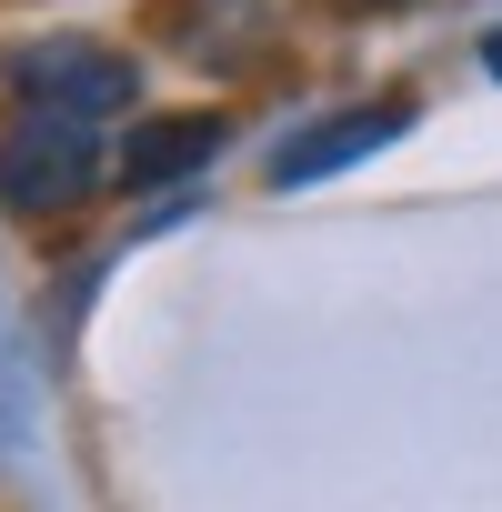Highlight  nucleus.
Here are the masks:
<instances>
[{"mask_svg": "<svg viewBox=\"0 0 502 512\" xmlns=\"http://www.w3.org/2000/svg\"><path fill=\"white\" fill-rule=\"evenodd\" d=\"M482 71H492V81H502V31H492V41H482Z\"/></svg>", "mask_w": 502, "mask_h": 512, "instance_id": "nucleus-6", "label": "nucleus"}, {"mask_svg": "<svg viewBox=\"0 0 502 512\" xmlns=\"http://www.w3.org/2000/svg\"><path fill=\"white\" fill-rule=\"evenodd\" d=\"M402 131H412V91H392V101H352V111H332V121H312V131H292V141L272 151V191H312V181L372 161V151L402 141Z\"/></svg>", "mask_w": 502, "mask_h": 512, "instance_id": "nucleus-3", "label": "nucleus"}, {"mask_svg": "<svg viewBox=\"0 0 502 512\" xmlns=\"http://www.w3.org/2000/svg\"><path fill=\"white\" fill-rule=\"evenodd\" d=\"M101 181H111L101 121H61V111L0 121V211L11 221H71L81 201H101Z\"/></svg>", "mask_w": 502, "mask_h": 512, "instance_id": "nucleus-1", "label": "nucleus"}, {"mask_svg": "<svg viewBox=\"0 0 502 512\" xmlns=\"http://www.w3.org/2000/svg\"><path fill=\"white\" fill-rule=\"evenodd\" d=\"M0 91H11V111L121 121V111H141V61L111 51V41H91V31H51V41L0 51Z\"/></svg>", "mask_w": 502, "mask_h": 512, "instance_id": "nucleus-2", "label": "nucleus"}, {"mask_svg": "<svg viewBox=\"0 0 502 512\" xmlns=\"http://www.w3.org/2000/svg\"><path fill=\"white\" fill-rule=\"evenodd\" d=\"M362 11H392V0H362Z\"/></svg>", "mask_w": 502, "mask_h": 512, "instance_id": "nucleus-7", "label": "nucleus"}, {"mask_svg": "<svg viewBox=\"0 0 502 512\" xmlns=\"http://www.w3.org/2000/svg\"><path fill=\"white\" fill-rule=\"evenodd\" d=\"M221 141H231V121H221V111H151V121H131V131H121L111 181H121V191H181L191 171H211V161H221Z\"/></svg>", "mask_w": 502, "mask_h": 512, "instance_id": "nucleus-5", "label": "nucleus"}, {"mask_svg": "<svg viewBox=\"0 0 502 512\" xmlns=\"http://www.w3.org/2000/svg\"><path fill=\"white\" fill-rule=\"evenodd\" d=\"M161 31L191 71L241 81V71L272 61V0H161Z\"/></svg>", "mask_w": 502, "mask_h": 512, "instance_id": "nucleus-4", "label": "nucleus"}]
</instances>
